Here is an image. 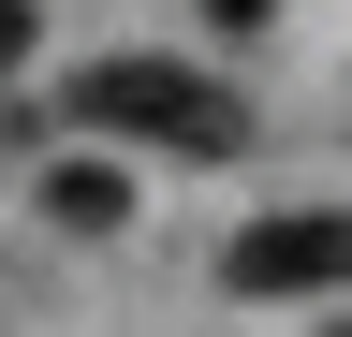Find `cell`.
<instances>
[{"label":"cell","instance_id":"cell-5","mask_svg":"<svg viewBox=\"0 0 352 337\" xmlns=\"http://www.w3.org/2000/svg\"><path fill=\"white\" fill-rule=\"evenodd\" d=\"M15 45H30V15H15V0H0V59H15Z\"/></svg>","mask_w":352,"mask_h":337},{"label":"cell","instance_id":"cell-2","mask_svg":"<svg viewBox=\"0 0 352 337\" xmlns=\"http://www.w3.org/2000/svg\"><path fill=\"white\" fill-rule=\"evenodd\" d=\"M220 293L250 308H294V293H352V205H279L220 249Z\"/></svg>","mask_w":352,"mask_h":337},{"label":"cell","instance_id":"cell-1","mask_svg":"<svg viewBox=\"0 0 352 337\" xmlns=\"http://www.w3.org/2000/svg\"><path fill=\"white\" fill-rule=\"evenodd\" d=\"M59 103H74V132H103V147H176V161L250 147L235 89H220V73H191V59H88Z\"/></svg>","mask_w":352,"mask_h":337},{"label":"cell","instance_id":"cell-3","mask_svg":"<svg viewBox=\"0 0 352 337\" xmlns=\"http://www.w3.org/2000/svg\"><path fill=\"white\" fill-rule=\"evenodd\" d=\"M44 220H59V235H118L132 220V176H118V161H59V176H44Z\"/></svg>","mask_w":352,"mask_h":337},{"label":"cell","instance_id":"cell-4","mask_svg":"<svg viewBox=\"0 0 352 337\" xmlns=\"http://www.w3.org/2000/svg\"><path fill=\"white\" fill-rule=\"evenodd\" d=\"M206 15H220V30H264V15H279V0H206Z\"/></svg>","mask_w":352,"mask_h":337}]
</instances>
